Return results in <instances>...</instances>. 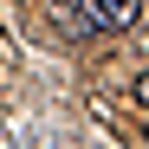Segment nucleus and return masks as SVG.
Masks as SVG:
<instances>
[{
  "mask_svg": "<svg viewBox=\"0 0 149 149\" xmlns=\"http://www.w3.org/2000/svg\"><path fill=\"white\" fill-rule=\"evenodd\" d=\"M136 110H149V71L136 78Z\"/></svg>",
  "mask_w": 149,
  "mask_h": 149,
  "instance_id": "3",
  "label": "nucleus"
},
{
  "mask_svg": "<svg viewBox=\"0 0 149 149\" xmlns=\"http://www.w3.org/2000/svg\"><path fill=\"white\" fill-rule=\"evenodd\" d=\"M84 7H91L97 26H110V33H123V26L143 19V0H84Z\"/></svg>",
  "mask_w": 149,
  "mask_h": 149,
  "instance_id": "1",
  "label": "nucleus"
},
{
  "mask_svg": "<svg viewBox=\"0 0 149 149\" xmlns=\"http://www.w3.org/2000/svg\"><path fill=\"white\" fill-rule=\"evenodd\" d=\"M143 123H149V110H143Z\"/></svg>",
  "mask_w": 149,
  "mask_h": 149,
  "instance_id": "4",
  "label": "nucleus"
},
{
  "mask_svg": "<svg viewBox=\"0 0 149 149\" xmlns=\"http://www.w3.org/2000/svg\"><path fill=\"white\" fill-rule=\"evenodd\" d=\"M52 7H58V26H65V33H78V39H84V33H104V26L91 19L84 0H52Z\"/></svg>",
  "mask_w": 149,
  "mask_h": 149,
  "instance_id": "2",
  "label": "nucleus"
}]
</instances>
